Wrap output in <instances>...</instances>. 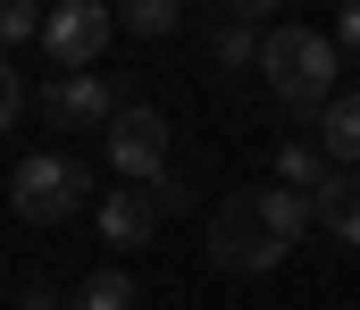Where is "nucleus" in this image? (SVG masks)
Listing matches in <instances>:
<instances>
[{
    "label": "nucleus",
    "mask_w": 360,
    "mask_h": 310,
    "mask_svg": "<svg viewBox=\"0 0 360 310\" xmlns=\"http://www.w3.org/2000/svg\"><path fill=\"white\" fill-rule=\"evenodd\" d=\"M260 76H269L276 109H293V117L319 126V109L335 101V34H319V25H269L260 34Z\"/></svg>",
    "instance_id": "f257e3e1"
},
{
    "label": "nucleus",
    "mask_w": 360,
    "mask_h": 310,
    "mask_svg": "<svg viewBox=\"0 0 360 310\" xmlns=\"http://www.w3.org/2000/svg\"><path fill=\"white\" fill-rule=\"evenodd\" d=\"M201 252H210V269H226V277H269L276 260L293 252V235L276 226L269 185H260V193H226V202L210 209V235H201Z\"/></svg>",
    "instance_id": "f03ea898"
},
{
    "label": "nucleus",
    "mask_w": 360,
    "mask_h": 310,
    "mask_svg": "<svg viewBox=\"0 0 360 310\" xmlns=\"http://www.w3.org/2000/svg\"><path fill=\"white\" fill-rule=\"evenodd\" d=\"M84 202H92V168L76 151H25L8 168V209L25 226H59V218H76Z\"/></svg>",
    "instance_id": "7ed1b4c3"
},
{
    "label": "nucleus",
    "mask_w": 360,
    "mask_h": 310,
    "mask_svg": "<svg viewBox=\"0 0 360 310\" xmlns=\"http://www.w3.org/2000/svg\"><path fill=\"white\" fill-rule=\"evenodd\" d=\"M101 151H109V168H117L126 185H143V193H151L160 176H176V168H168V151H176V143H168V117H160L151 101L117 109V126L101 134Z\"/></svg>",
    "instance_id": "20e7f679"
},
{
    "label": "nucleus",
    "mask_w": 360,
    "mask_h": 310,
    "mask_svg": "<svg viewBox=\"0 0 360 310\" xmlns=\"http://www.w3.org/2000/svg\"><path fill=\"white\" fill-rule=\"evenodd\" d=\"M109 34H117V8H101V0H59L42 17V51H51L59 76H92V59L109 51Z\"/></svg>",
    "instance_id": "39448f33"
},
{
    "label": "nucleus",
    "mask_w": 360,
    "mask_h": 310,
    "mask_svg": "<svg viewBox=\"0 0 360 310\" xmlns=\"http://www.w3.org/2000/svg\"><path fill=\"white\" fill-rule=\"evenodd\" d=\"M117 109H126V93H117L109 76H51V84H42V117H51L59 134H92V126L109 134Z\"/></svg>",
    "instance_id": "423d86ee"
},
{
    "label": "nucleus",
    "mask_w": 360,
    "mask_h": 310,
    "mask_svg": "<svg viewBox=\"0 0 360 310\" xmlns=\"http://www.w3.org/2000/svg\"><path fill=\"white\" fill-rule=\"evenodd\" d=\"M260 25H269V0H235L210 25V59L218 67H260Z\"/></svg>",
    "instance_id": "0eeeda50"
},
{
    "label": "nucleus",
    "mask_w": 360,
    "mask_h": 310,
    "mask_svg": "<svg viewBox=\"0 0 360 310\" xmlns=\"http://www.w3.org/2000/svg\"><path fill=\"white\" fill-rule=\"evenodd\" d=\"M92 218H101V235H109L117 252H143V243L160 235V209H151V193H143V185H117Z\"/></svg>",
    "instance_id": "6e6552de"
},
{
    "label": "nucleus",
    "mask_w": 360,
    "mask_h": 310,
    "mask_svg": "<svg viewBox=\"0 0 360 310\" xmlns=\"http://www.w3.org/2000/svg\"><path fill=\"white\" fill-rule=\"evenodd\" d=\"M310 218H319V235L360 243V168H327V185L310 193Z\"/></svg>",
    "instance_id": "1a4fd4ad"
},
{
    "label": "nucleus",
    "mask_w": 360,
    "mask_h": 310,
    "mask_svg": "<svg viewBox=\"0 0 360 310\" xmlns=\"http://www.w3.org/2000/svg\"><path fill=\"white\" fill-rule=\"evenodd\" d=\"M310 143L327 151V168H360V93H335V101L319 109Z\"/></svg>",
    "instance_id": "9d476101"
},
{
    "label": "nucleus",
    "mask_w": 360,
    "mask_h": 310,
    "mask_svg": "<svg viewBox=\"0 0 360 310\" xmlns=\"http://www.w3.org/2000/svg\"><path fill=\"white\" fill-rule=\"evenodd\" d=\"M176 25H184L176 0H126V8H117V34H134V42H168Z\"/></svg>",
    "instance_id": "9b49d317"
},
{
    "label": "nucleus",
    "mask_w": 360,
    "mask_h": 310,
    "mask_svg": "<svg viewBox=\"0 0 360 310\" xmlns=\"http://www.w3.org/2000/svg\"><path fill=\"white\" fill-rule=\"evenodd\" d=\"M276 185H285V193H319V185H327V151H319V143H285V151H276Z\"/></svg>",
    "instance_id": "f8f14e48"
},
{
    "label": "nucleus",
    "mask_w": 360,
    "mask_h": 310,
    "mask_svg": "<svg viewBox=\"0 0 360 310\" xmlns=\"http://www.w3.org/2000/svg\"><path fill=\"white\" fill-rule=\"evenodd\" d=\"M76 310H134V269H92L76 285Z\"/></svg>",
    "instance_id": "ddd939ff"
},
{
    "label": "nucleus",
    "mask_w": 360,
    "mask_h": 310,
    "mask_svg": "<svg viewBox=\"0 0 360 310\" xmlns=\"http://www.w3.org/2000/svg\"><path fill=\"white\" fill-rule=\"evenodd\" d=\"M42 17L51 8H34V0H0V59H8V42H42Z\"/></svg>",
    "instance_id": "4468645a"
},
{
    "label": "nucleus",
    "mask_w": 360,
    "mask_h": 310,
    "mask_svg": "<svg viewBox=\"0 0 360 310\" xmlns=\"http://www.w3.org/2000/svg\"><path fill=\"white\" fill-rule=\"evenodd\" d=\"M17 117H25V84H17V67L0 59V134H8Z\"/></svg>",
    "instance_id": "2eb2a0df"
},
{
    "label": "nucleus",
    "mask_w": 360,
    "mask_h": 310,
    "mask_svg": "<svg viewBox=\"0 0 360 310\" xmlns=\"http://www.w3.org/2000/svg\"><path fill=\"white\" fill-rule=\"evenodd\" d=\"M151 209H160V218H176V209H193V193H184V176H160V185H151Z\"/></svg>",
    "instance_id": "dca6fc26"
},
{
    "label": "nucleus",
    "mask_w": 360,
    "mask_h": 310,
    "mask_svg": "<svg viewBox=\"0 0 360 310\" xmlns=\"http://www.w3.org/2000/svg\"><path fill=\"white\" fill-rule=\"evenodd\" d=\"M335 51H360V0L335 8Z\"/></svg>",
    "instance_id": "f3484780"
},
{
    "label": "nucleus",
    "mask_w": 360,
    "mask_h": 310,
    "mask_svg": "<svg viewBox=\"0 0 360 310\" xmlns=\"http://www.w3.org/2000/svg\"><path fill=\"white\" fill-rule=\"evenodd\" d=\"M25 310H59V285H51V277H34V285H25Z\"/></svg>",
    "instance_id": "a211bd4d"
},
{
    "label": "nucleus",
    "mask_w": 360,
    "mask_h": 310,
    "mask_svg": "<svg viewBox=\"0 0 360 310\" xmlns=\"http://www.w3.org/2000/svg\"><path fill=\"white\" fill-rule=\"evenodd\" d=\"M0 269H8V260H0Z\"/></svg>",
    "instance_id": "6ab92c4d"
}]
</instances>
